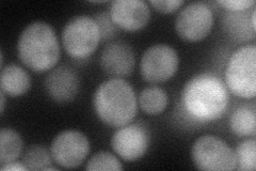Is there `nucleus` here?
<instances>
[{"instance_id":"a211bd4d","label":"nucleus","mask_w":256,"mask_h":171,"mask_svg":"<svg viewBox=\"0 0 256 171\" xmlns=\"http://www.w3.org/2000/svg\"><path fill=\"white\" fill-rule=\"evenodd\" d=\"M244 12H228L223 19L224 27L239 41H248L255 37V31L250 25V20H244Z\"/></svg>"},{"instance_id":"ddd939ff","label":"nucleus","mask_w":256,"mask_h":171,"mask_svg":"<svg viewBox=\"0 0 256 171\" xmlns=\"http://www.w3.org/2000/svg\"><path fill=\"white\" fill-rule=\"evenodd\" d=\"M136 64L134 50L125 42H112L105 46L100 56L104 72L114 78L130 75Z\"/></svg>"},{"instance_id":"aec40b11","label":"nucleus","mask_w":256,"mask_h":171,"mask_svg":"<svg viewBox=\"0 0 256 171\" xmlns=\"http://www.w3.org/2000/svg\"><path fill=\"white\" fill-rule=\"evenodd\" d=\"M236 169L240 171H254L256 168V141L246 139L240 142L235 150Z\"/></svg>"},{"instance_id":"a878e982","label":"nucleus","mask_w":256,"mask_h":171,"mask_svg":"<svg viewBox=\"0 0 256 171\" xmlns=\"http://www.w3.org/2000/svg\"><path fill=\"white\" fill-rule=\"evenodd\" d=\"M6 93L0 91V96H2V115H4V107H6Z\"/></svg>"},{"instance_id":"6ab92c4d","label":"nucleus","mask_w":256,"mask_h":171,"mask_svg":"<svg viewBox=\"0 0 256 171\" xmlns=\"http://www.w3.org/2000/svg\"><path fill=\"white\" fill-rule=\"evenodd\" d=\"M52 154L40 144L30 145L22 156V164L27 170H58L52 166Z\"/></svg>"},{"instance_id":"dca6fc26","label":"nucleus","mask_w":256,"mask_h":171,"mask_svg":"<svg viewBox=\"0 0 256 171\" xmlns=\"http://www.w3.org/2000/svg\"><path fill=\"white\" fill-rule=\"evenodd\" d=\"M22 139L12 128L4 127L0 131V164L16 161L22 153Z\"/></svg>"},{"instance_id":"412c9836","label":"nucleus","mask_w":256,"mask_h":171,"mask_svg":"<svg viewBox=\"0 0 256 171\" xmlns=\"http://www.w3.org/2000/svg\"><path fill=\"white\" fill-rule=\"evenodd\" d=\"M86 170L89 171H98V170H112V171H121L123 166L116 156L110 152L100 151L95 153L89 159L86 166Z\"/></svg>"},{"instance_id":"b1692460","label":"nucleus","mask_w":256,"mask_h":171,"mask_svg":"<svg viewBox=\"0 0 256 171\" xmlns=\"http://www.w3.org/2000/svg\"><path fill=\"white\" fill-rule=\"evenodd\" d=\"M217 4L228 12H244L255 6L254 0H219Z\"/></svg>"},{"instance_id":"7ed1b4c3","label":"nucleus","mask_w":256,"mask_h":171,"mask_svg":"<svg viewBox=\"0 0 256 171\" xmlns=\"http://www.w3.org/2000/svg\"><path fill=\"white\" fill-rule=\"evenodd\" d=\"M93 106L98 119L112 127L130 124L138 111L134 89L122 78H110L100 84L94 93Z\"/></svg>"},{"instance_id":"9b49d317","label":"nucleus","mask_w":256,"mask_h":171,"mask_svg":"<svg viewBox=\"0 0 256 171\" xmlns=\"http://www.w3.org/2000/svg\"><path fill=\"white\" fill-rule=\"evenodd\" d=\"M112 21L126 31H138L148 25L150 19V7L142 0H114L109 8Z\"/></svg>"},{"instance_id":"f257e3e1","label":"nucleus","mask_w":256,"mask_h":171,"mask_svg":"<svg viewBox=\"0 0 256 171\" xmlns=\"http://www.w3.org/2000/svg\"><path fill=\"white\" fill-rule=\"evenodd\" d=\"M180 101L189 118L207 123L224 115L228 105V93L219 77L210 73H201L187 81Z\"/></svg>"},{"instance_id":"9d476101","label":"nucleus","mask_w":256,"mask_h":171,"mask_svg":"<svg viewBox=\"0 0 256 171\" xmlns=\"http://www.w3.org/2000/svg\"><path fill=\"white\" fill-rule=\"evenodd\" d=\"M150 143L148 129L140 123L121 126L111 139L112 149L120 157L127 161H134L143 157Z\"/></svg>"},{"instance_id":"5701e85b","label":"nucleus","mask_w":256,"mask_h":171,"mask_svg":"<svg viewBox=\"0 0 256 171\" xmlns=\"http://www.w3.org/2000/svg\"><path fill=\"white\" fill-rule=\"evenodd\" d=\"M150 5L160 13L170 14L180 9L185 5V2L184 0H150Z\"/></svg>"},{"instance_id":"20e7f679","label":"nucleus","mask_w":256,"mask_h":171,"mask_svg":"<svg viewBox=\"0 0 256 171\" xmlns=\"http://www.w3.org/2000/svg\"><path fill=\"white\" fill-rule=\"evenodd\" d=\"M256 46L239 47L226 68V84L230 92L242 99H254L256 95Z\"/></svg>"},{"instance_id":"2eb2a0df","label":"nucleus","mask_w":256,"mask_h":171,"mask_svg":"<svg viewBox=\"0 0 256 171\" xmlns=\"http://www.w3.org/2000/svg\"><path fill=\"white\" fill-rule=\"evenodd\" d=\"M230 131L239 137L254 136L256 132V111L254 105H242L230 118Z\"/></svg>"},{"instance_id":"4be33fe9","label":"nucleus","mask_w":256,"mask_h":171,"mask_svg":"<svg viewBox=\"0 0 256 171\" xmlns=\"http://www.w3.org/2000/svg\"><path fill=\"white\" fill-rule=\"evenodd\" d=\"M93 19L98 23L100 32V38L102 40H109L118 35L120 28L112 21L109 11L98 12L94 15Z\"/></svg>"},{"instance_id":"4468645a","label":"nucleus","mask_w":256,"mask_h":171,"mask_svg":"<svg viewBox=\"0 0 256 171\" xmlns=\"http://www.w3.org/2000/svg\"><path fill=\"white\" fill-rule=\"evenodd\" d=\"M31 87V78L26 70L18 64H9L2 69L0 88L6 95L18 97L26 94Z\"/></svg>"},{"instance_id":"1a4fd4ad","label":"nucleus","mask_w":256,"mask_h":171,"mask_svg":"<svg viewBox=\"0 0 256 171\" xmlns=\"http://www.w3.org/2000/svg\"><path fill=\"white\" fill-rule=\"evenodd\" d=\"M90 152L88 137L75 129H68L54 137L50 145L52 159L63 168L73 169L82 164Z\"/></svg>"},{"instance_id":"f3484780","label":"nucleus","mask_w":256,"mask_h":171,"mask_svg":"<svg viewBox=\"0 0 256 171\" xmlns=\"http://www.w3.org/2000/svg\"><path fill=\"white\" fill-rule=\"evenodd\" d=\"M169 99L168 94L162 88L152 86L144 89L139 95V104L142 110L150 116H156L162 113L166 106Z\"/></svg>"},{"instance_id":"39448f33","label":"nucleus","mask_w":256,"mask_h":171,"mask_svg":"<svg viewBox=\"0 0 256 171\" xmlns=\"http://www.w3.org/2000/svg\"><path fill=\"white\" fill-rule=\"evenodd\" d=\"M64 50L75 59L90 57L100 42L98 23L89 15H77L70 20L62 31Z\"/></svg>"},{"instance_id":"0eeeda50","label":"nucleus","mask_w":256,"mask_h":171,"mask_svg":"<svg viewBox=\"0 0 256 171\" xmlns=\"http://www.w3.org/2000/svg\"><path fill=\"white\" fill-rule=\"evenodd\" d=\"M178 55L173 47L156 44L144 52L140 61L142 78L150 84H160L171 79L178 72Z\"/></svg>"},{"instance_id":"6e6552de","label":"nucleus","mask_w":256,"mask_h":171,"mask_svg":"<svg viewBox=\"0 0 256 171\" xmlns=\"http://www.w3.org/2000/svg\"><path fill=\"white\" fill-rule=\"evenodd\" d=\"M214 26V14L205 3H191L182 8L175 20L178 35L189 42L204 40Z\"/></svg>"},{"instance_id":"393cba45","label":"nucleus","mask_w":256,"mask_h":171,"mask_svg":"<svg viewBox=\"0 0 256 171\" xmlns=\"http://www.w3.org/2000/svg\"><path fill=\"white\" fill-rule=\"evenodd\" d=\"M0 170H2V171H11V170H14V171H24V170H27V168L24 166L22 162L12 161V162H9V164L2 165V167H0Z\"/></svg>"},{"instance_id":"423d86ee","label":"nucleus","mask_w":256,"mask_h":171,"mask_svg":"<svg viewBox=\"0 0 256 171\" xmlns=\"http://www.w3.org/2000/svg\"><path fill=\"white\" fill-rule=\"evenodd\" d=\"M194 166L205 171H230L236 169L235 151L219 137L203 135L191 149Z\"/></svg>"},{"instance_id":"f8f14e48","label":"nucleus","mask_w":256,"mask_h":171,"mask_svg":"<svg viewBox=\"0 0 256 171\" xmlns=\"http://www.w3.org/2000/svg\"><path fill=\"white\" fill-rule=\"evenodd\" d=\"M45 90L56 103L66 104L74 101L80 89L77 73L68 67L52 70L45 79Z\"/></svg>"},{"instance_id":"f03ea898","label":"nucleus","mask_w":256,"mask_h":171,"mask_svg":"<svg viewBox=\"0 0 256 171\" xmlns=\"http://www.w3.org/2000/svg\"><path fill=\"white\" fill-rule=\"evenodd\" d=\"M18 53L20 61L36 73L54 69L60 59L61 52L52 26L42 21L30 23L18 38Z\"/></svg>"}]
</instances>
